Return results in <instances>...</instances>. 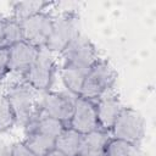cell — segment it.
I'll use <instances>...</instances> for the list:
<instances>
[{"mask_svg": "<svg viewBox=\"0 0 156 156\" xmlns=\"http://www.w3.org/2000/svg\"><path fill=\"white\" fill-rule=\"evenodd\" d=\"M6 99L15 117V123L22 128L38 110V93L22 79H15L4 88Z\"/></svg>", "mask_w": 156, "mask_h": 156, "instance_id": "cell-1", "label": "cell"}, {"mask_svg": "<svg viewBox=\"0 0 156 156\" xmlns=\"http://www.w3.org/2000/svg\"><path fill=\"white\" fill-rule=\"evenodd\" d=\"M116 71L106 60L100 58L87 73L79 98L95 102L105 94L113 91Z\"/></svg>", "mask_w": 156, "mask_h": 156, "instance_id": "cell-2", "label": "cell"}, {"mask_svg": "<svg viewBox=\"0 0 156 156\" xmlns=\"http://www.w3.org/2000/svg\"><path fill=\"white\" fill-rule=\"evenodd\" d=\"M57 69V56L50 52L48 49L43 48L39 50L37 58L22 80L28 84L35 93L41 94L51 90V85L55 80Z\"/></svg>", "mask_w": 156, "mask_h": 156, "instance_id": "cell-3", "label": "cell"}, {"mask_svg": "<svg viewBox=\"0 0 156 156\" xmlns=\"http://www.w3.org/2000/svg\"><path fill=\"white\" fill-rule=\"evenodd\" d=\"M60 66H71L89 71L99 60V52L91 40L83 35L78 34L58 55Z\"/></svg>", "mask_w": 156, "mask_h": 156, "instance_id": "cell-4", "label": "cell"}, {"mask_svg": "<svg viewBox=\"0 0 156 156\" xmlns=\"http://www.w3.org/2000/svg\"><path fill=\"white\" fill-rule=\"evenodd\" d=\"M77 98L66 90H48L38 95V111L68 126Z\"/></svg>", "mask_w": 156, "mask_h": 156, "instance_id": "cell-5", "label": "cell"}, {"mask_svg": "<svg viewBox=\"0 0 156 156\" xmlns=\"http://www.w3.org/2000/svg\"><path fill=\"white\" fill-rule=\"evenodd\" d=\"M79 34L78 17L72 12L55 15L54 24L45 49L58 56L66 46Z\"/></svg>", "mask_w": 156, "mask_h": 156, "instance_id": "cell-6", "label": "cell"}, {"mask_svg": "<svg viewBox=\"0 0 156 156\" xmlns=\"http://www.w3.org/2000/svg\"><path fill=\"white\" fill-rule=\"evenodd\" d=\"M110 134L111 138L121 139L140 146L145 136V119L141 113L132 107H123Z\"/></svg>", "mask_w": 156, "mask_h": 156, "instance_id": "cell-7", "label": "cell"}, {"mask_svg": "<svg viewBox=\"0 0 156 156\" xmlns=\"http://www.w3.org/2000/svg\"><path fill=\"white\" fill-rule=\"evenodd\" d=\"M54 17L55 15L46 10L20 22L22 39L38 49L45 48L52 29Z\"/></svg>", "mask_w": 156, "mask_h": 156, "instance_id": "cell-8", "label": "cell"}, {"mask_svg": "<svg viewBox=\"0 0 156 156\" xmlns=\"http://www.w3.org/2000/svg\"><path fill=\"white\" fill-rule=\"evenodd\" d=\"M40 49L21 40L9 49V67L10 76L16 79H22L28 72Z\"/></svg>", "mask_w": 156, "mask_h": 156, "instance_id": "cell-9", "label": "cell"}, {"mask_svg": "<svg viewBox=\"0 0 156 156\" xmlns=\"http://www.w3.org/2000/svg\"><path fill=\"white\" fill-rule=\"evenodd\" d=\"M68 127L80 133L82 135L100 129L96 117L95 102L78 96L74 102V107L71 119L68 122Z\"/></svg>", "mask_w": 156, "mask_h": 156, "instance_id": "cell-10", "label": "cell"}, {"mask_svg": "<svg viewBox=\"0 0 156 156\" xmlns=\"http://www.w3.org/2000/svg\"><path fill=\"white\" fill-rule=\"evenodd\" d=\"M123 104L121 99L116 95L115 90L105 94L99 100L95 101V108H96V117L99 128L108 132L111 130L112 126L115 124L117 117L119 116L121 111L123 110Z\"/></svg>", "mask_w": 156, "mask_h": 156, "instance_id": "cell-11", "label": "cell"}, {"mask_svg": "<svg viewBox=\"0 0 156 156\" xmlns=\"http://www.w3.org/2000/svg\"><path fill=\"white\" fill-rule=\"evenodd\" d=\"M110 138V133L102 129L84 134L77 156H105L106 145Z\"/></svg>", "mask_w": 156, "mask_h": 156, "instance_id": "cell-12", "label": "cell"}, {"mask_svg": "<svg viewBox=\"0 0 156 156\" xmlns=\"http://www.w3.org/2000/svg\"><path fill=\"white\" fill-rule=\"evenodd\" d=\"M57 72L65 90L74 96H79L88 71L71 66H58Z\"/></svg>", "mask_w": 156, "mask_h": 156, "instance_id": "cell-13", "label": "cell"}, {"mask_svg": "<svg viewBox=\"0 0 156 156\" xmlns=\"http://www.w3.org/2000/svg\"><path fill=\"white\" fill-rule=\"evenodd\" d=\"M83 135L66 126L55 140V149L67 156H77Z\"/></svg>", "mask_w": 156, "mask_h": 156, "instance_id": "cell-14", "label": "cell"}, {"mask_svg": "<svg viewBox=\"0 0 156 156\" xmlns=\"http://www.w3.org/2000/svg\"><path fill=\"white\" fill-rule=\"evenodd\" d=\"M55 140L56 139L51 136H48L34 130L24 132V136L22 139V141L37 156H46L49 152H51L55 149Z\"/></svg>", "mask_w": 156, "mask_h": 156, "instance_id": "cell-15", "label": "cell"}, {"mask_svg": "<svg viewBox=\"0 0 156 156\" xmlns=\"http://www.w3.org/2000/svg\"><path fill=\"white\" fill-rule=\"evenodd\" d=\"M23 40L20 22L11 16L0 21V49H10L16 43Z\"/></svg>", "mask_w": 156, "mask_h": 156, "instance_id": "cell-16", "label": "cell"}, {"mask_svg": "<svg viewBox=\"0 0 156 156\" xmlns=\"http://www.w3.org/2000/svg\"><path fill=\"white\" fill-rule=\"evenodd\" d=\"M49 4L43 1H21L16 2L12 7L11 17L17 22H22L26 18H29L39 12L46 11Z\"/></svg>", "mask_w": 156, "mask_h": 156, "instance_id": "cell-17", "label": "cell"}, {"mask_svg": "<svg viewBox=\"0 0 156 156\" xmlns=\"http://www.w3.org/2000/svg\"><path fill=\"white\" fill-rule=\"evenodd\" d=\"M105 156H141V152L138 145L121 139L110 138L106 145Z\"/></svg>", "mask_w": 156, "mask_h": 156, "instance_id": "cell-18", "label": "cell"}, {"mask_svg": "<svg viewBox=\"0 0 156 156\" xmlns=\"http://www.w3.org/2000/svg\"><path fill=\"white\" fill-rule=\"evenodd\" d=\"M15 124V117L2 88L0 89V133L7 132Z\"/></svg>", "mask_w": 156, "mask_h": 156, "instance_id": "cell-19", "label": "cell"}, {"mask_svg": "<svg viewBox=\"0 0 156 156\" xmlns=\"http://www.w3.org/2000/svg\"><path fill=\"white\" fill-rule=\"evenodd\" d=\"M10 76L9 67V49H0V84Z\"/></svg>", "mask_w": 156, "mask_h": 156, "instance_id": "cell-20", "label": "cell"}, {"mask_svg": "<svg viewBox=\"0 0 156 156\" xmlns=\"http://www.w3.org/2000/svg\"><path fill=\"white\" fill-rule=\"evenodd\" d=\"M11 156H37L22 140L12 141Z\"/></svg>", "mask_w": 156, "mask_h": 156, "instance_id": "cell-21", "label": "cell"}, {"mask_svg": "<svg viewBox=\"0 0 156 156\" xmlns=\"http://www.w3.org/2000/svg\"><path fill=\"white\" fill-rule=\"evenodd\" d=\"M12 141L5 138H0V156H11Z\"/></svg>", "mask_w": 156, "mask_h": 156, "instance_id": "cell-22", "label": "cell"}, {"mask_svg": "<svg viewBox=\"0 0 156 156\" xmlns=\"http://www.w3.org/2000/svg\"><path fill=\"white\" fill-rule=\"evenodd\" d=\"M46 156H67V155H65V154H62L61 151H58V150H56V149H54L51 152H49Z\"/></svg>", "mask_w": 156, "mask_h": 156, "instance_id": "cell-23", "label": "cell"}, {"mask_svg": "<svg viewBox=\"0 0 156 156\" xmlns=\"http://www.w3.org/2000/svg\"><path fill=\"white\" fill-rule=\"evenodd\" d=\"M5 17H6V15H4L2 12H0V21H1V20H4Z\"/></svg>", "mask_w": 156, "mask_h": 156, "instance_id": "cell-24", "label": "cell"}]
</instances>
